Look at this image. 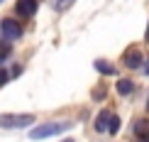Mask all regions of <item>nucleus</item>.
<instances>
[{"label": "nucleus", "instance_id": "obj_12", "mask_svg": "<svg viewBox=\"0 0 149 142\" xmlns=\"http://www.w3.org/2000/svg\"><path fill=\"white\" fill-rule=\"evenodd\" d=\"M93 98H95V101H103V98H105V88H100V86H98L95 93H93Z\"/></svg>", "mask_w": 149, "mask_h": 142}, {"label": "nucleus", "instance_id": "obj_10", "mask_svg": "<svg viewBox=\"0 0 149 142\" xmlns=\"http://www.w3.org/2000/svg\"><path fill=\"white\" fill-rule=\"evenodd\" d=\"M73 3H76V0H54L52 5H54V10H56V12H66Z\"/></svg>", "mask_w": 149, "mask_h": 142}, {"label": "nucleus", "instance_id": "obj_4", "mask_svg": "<svg viewBox=\"0 0 149 142\" xmlns=\"http://www.w3.org/2000/svg\"><path fill=\"white\" fill-rule=\"evenodd\" d=\"M15 12L22 17H32L37 12V0H17L15 3Z\"/></svg>", "mask_w": 149, "mask_h": 142}, {"label": "nucleus", "instance_id": "obj_5", "mask_svg": "<svg viewBox=\"0 0 149 142\" xmlns=\"http://www.w3.org/2000/svg\"><path fill=\"white\" fill-rule=\"evenodd\" d=\"M125 66H127V69H139V66H142V52L130 49V52L125 54Z\"/></svg>", "mask_w": 149, "mask_h": 142}, {"label": "nucleus", "instance_id": "obj_7", "mask_svg": "<svg viewBox=\"0 0 149 142\" xmlns=\"http://www.w3.org/2000/svg\"><path fill=\"white\" fill-rule=\"evenodd\" d=\"M115 91H117L120 96H130V93L134 91V83L130 81V78H117V86H115Z\"/></svg>", "mask_w": 149, "mask_h": 142}, {"label": "nucleus", "instance_id": "obj_6", "mask_svg": "<svg viewBox=\"0 0 149 142\" xmlns=\"http://www.w3.org/2000/svg\"><path fill=\"white\" fill-rule=\"evenodd\" d=\"M93 66H95V71L103 73V76H113V73H115V66L110 64V61H105V59H95Z\"/></svg>", "mask_w": 149, "mask_h": 142}, {"label": "nucleus", "instance_id": "obj_15", "mask_svg": "<svg viewBox=\"0 0 149 142\" xmlns=\"http://www.w3.org/2000/svg\"><path fill=\"white\" fill-rule=\"evenodd\" d=\"M144 42L149 44V22H147V32H144Z\"/></svg>", "mask_w": 149, "mask_h": 142}, {"label": "nucleus", "instance_id": "obj_14", "mask_svg": "<svg viewBox=\"0 0 149 142\" xmlns=\"http://www.w3.org/2000/svg\"><path fill=\"white\" fill-rule=\"evenodd\" d=\"M142 69H144V73L149 76V61H142Z\"/></svg>", "mask_w": 149, "mask_h": 142}, {"label": "nucleus", "instance_id": "obj_11", "mask_svg": "<svg viewBox=\"0 0 149 142\" xmlns=\"http://www.w3.org/2000/svg\"><path fill=\"white\" fill-rule=\"evenodd\" d=\"M134 132H137V135H147V132H149V122H147V120H137Z\"/></svg>", "mask_w": 149, "mask_h": 142}, {"label": "nucleus", "instance_id": "obj_17", "mask_svg": "<svg viewBox=\"0 0 149 142\" xmlns=\"http://www.w3.org/2000/svg\"><path fill=\"white\" fill-rule=\"evenodd\" d=\"M147 108H149V98H147Z\"/></svg>", "mask_w": 149, "mask_h": 142}, {"label": "nucleus", "instance_id": "obj_13", "mask_svg": "<svg viewBox=\"0 0 149 142\" xmlns=\"http://www.w3.org/2000/svg\"><path fill=\"white\" fill-rule=\"evenodd\" d=\"M8 78H10V73H8V71L3 69V71H0V83H5V81H8Z\"/></svg>", "mask_w": 149, "mask_h": 142}, {"label": "nucleus", "instance_id": "obj_9", "mask_svg": "<svg viewBox=\"0 0 149 142\" xmlns=\"http://www.w3.org/2000/svg\"><path fill=\"white\" fill-rule=\"evenodd\" d=\"M108 132H110V135L120 132V118H117L115 113H110V120H108Z\"/></svg>", "mask_w": 149, "mask_h": 142}, {"label": "nucleus", "instance_id": "obj_18", "mask_svg": "<svg viewBox=\"0 0 149 142\" xmlns=\"http://www.w3.org/2000/svg\"><path fill=\"white\" fill-rule=\"evenodd\" d=\"M147 140H149V132H147Z\"/></svg>", "mask_w": 149, "mask_h": 142}, {"label": "nucleus", "instance_id": "obj_19", "mask_svg": "<svg viewBox=\"0 0 149 142\" xmlns=\"http://www.w3.org/2000/svg\"><path fill=\"white\" fill-rule=\"evenodd\" d=\"M0 61H3V57H0Z\"/></svg>", "mask_w": 149, "mask_h": 142}, {"label": "nucleus", "instance_id": "obj_21", "mask_svg": "<svg viewBox=\"0 0 149 142\" xmlns=\"http://www.w3.org/2000/svg\"><path fill=\"white\" fill-rule=\"evenodd\" d=\"M0 3H3V0H0Z\"/></svg>", "mask_w": 149, "mask_h": 142}, {"label": "nucleus", "instance_id": "obj_16", "mask_svg": "<svg viewBox=\"0 0 149 142\" xmlns=\"http://www.w3.org/2000/svg\"><path fill=\"white\" fill-rule=\"evenodd\" d=\"M64 142H73V140H71V137H69V140H64Z\"/></svg>", "mask_w": 149, "mask_h": 142}, {"label": "nucleus", "instance_id": "obj_3", "mask_svg": "<svg viewBox=\"0 0 149 142\" xmlns=\"http://www.w3.org/2000/svg\"><path fill=\"white\" fill-rule=\"evenodd\" d=\"M0 34H3L5 42H15L22 37V27H20V22L8 17V20H0Z\"/></svg>", "mask_w": 149, "mask_h": 142}, {"label": "nucleus", "instance_id": "obj_2", "mask_svg": "<svg viewBox=\"0 0 149 142\" xmlns=\"http://www.w3.org/2000/svg\"><path fill=\"white\" fill-rule=\"evenodd\" d=\"M32 122H34V115H29V113H20V115H15V113H3V115H0V127H3V130L27 127V125H32Z\"/></svg>", "mask_w": 149, "mask_h": 142}, {"label": "nucleus", "instance_id": "obj_8", "mask_svg": "<svg viewBox=\"0 0 149 142\" xmlns=\"http://www.w3.org/2000/svg\"><path fill=\"white\" fill-rule=\"evenodd\" d=\"M108 120H110V110H103L95 118V130L98 132H108Z\"/></svg>", "mask_w": 149, "mask_h": 142}, {"label": "nucleus", "instance_id": "obj_1", "mask_svg": "<svg viewBox=\"0 0 149 142\" xmlns=\"http://www.w3.org/2000/svg\"><path fill=\"white\" fill-rule=\"evenodd\" d=\"M69 127H71V122H66V120L44 122V125H39V127H34V130H29V140H47V137H52V135H59V132L69 130Z\"/></svg>", "mask_w": 149, "mask_h": 142}, {"label": "nucleus", "instance_id": "obj_20", "mask_svg": "<svg viewBox=\"0 0 149 142\" xmlns=\"http://www.w3.org/2000/svg\"><path fill=\"white\" fill-rule=\"evenodd\" d=\"M144 142H149V140H144Z\"/></svg>", "mask_w": 149, "mask_h": 142}]
</instances>
